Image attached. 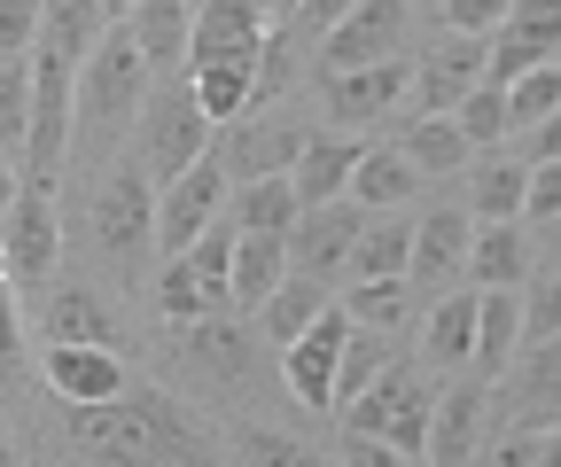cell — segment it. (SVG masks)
<instances>
[{"label": "cell", "instance_id": "e575fe53", "mask_svg": "<svg viewBox=\"0 0 561 467\" xmlns=\"http://www.w3.org/2000/svg\"><path fill=\"white\" fill-rule=\"evenodd\" d=\"M102 32H110V24H102L94 0H39V39H32V47H47V55H62V62H87Z\"/></svg>", "mask_w": 561, "mask_h": 467}, {"label": "cell", "instance_id": "d590c367", "mask_svg": "<svg viewBox=\"0 0 561 467\" xmlns=\"http://www.w3.org/2000/svg\"><path fill=\"white\" fill-rule=\"evenodd\" d=\"M398 156L421 172V179H445V172H468V141L453 132V117H413L398 132Z\"/></svg>", "mask_w": 561, "mask_h": 467}, {"label": "cell", "instance_id": "603a6c76", "mask_svg": "<svg viewBox=\"0 0 561 467\" xmlns=\"http://www.w3.org/2000/svg\"><path fill=\"white\" fill-rule=\"evenodd\" d=\"M359 132H305V156L289 164V187H297V211H312V203H335L343 195V179H351V164H359Z\"/></svg>", "mask_w": 561, "mask_h": 467}, {"label": "cell", "instance_id": "ac0fdd59", "mask_svg": "<svg viewBox=\"0 0 561 467\" xmlns=\"http://www.w3.org/2000/svg\"><path fill=\"white\" fill-rule=\"evenodd\" d=\"M413 102H421V117H453V102L468 94V86H483V39H460V32H445L430 55L413 62Z\"/></svg>", "mask_w": 561, "mask_h": 467}, {"label": "cell", "instance_id": "484cf974", "mask_svg": "<svg viewBox=\"0 0 561 467\" xmlns=\"http://www.w3.org/2000/svg\"><path fill=\"white\" fill-rule=\"evenodd\" d=\"M343 195H351V211H398V203H413L421 195V172L398 156V149H359V164H351V179H343Z\"/></svg>", "mask_w": 561, "mask_h": 467}, {"label": "cell", "instance_id": "8fae6325", "mask_svg": "<svg viewBox=\"0 0 561 467\" xmlns=\"http://www.w3.org/2000/svg\"><path fill=\"white\" fill-rule=\"evenodd\" d=\"M413 32V9L405 0H359L351 16L328 24V47H320V79L328 71H367V62H390Z\"/></svg>", "mask_w": 561, "mask_h": 467}, {"label": "cell", "instance_id": "2e32d148", "mask_svg": "<svg viewBox=\"0 0 561 467\" xmlns=\"http://www.w3.org/2000/svg\"><path fill=\"white\" fill-rule=\"evenodd\" d=\"M491 397L507 406V429H553V397H561V343H523L507 374L491 382Z\"/></svg>", "mask_w": 561, "mask_h": 467}, {"label": "cell", "instance_id": "d6986e66", "mask_svg": "<svg viewBox=\"0 0 561 467\" xmlns=\"http://www.w3.org/2000/svg\"><path fill=\"white\" fill-rule=\"evenodd\" d=\"M39 382L62 397V406H102V397H117V389H125V359H117V351H102V343H47Z\"/></svg>", "mask_w": 561, "mask_h": 467}, {"label": "cell", "instance_id": "836d02e7", "mask_svg": "<svg viewBox=\"0 0 561 467\" xmlns=\"http://www.w3.org/2000/svg\"><path fill=\"white\" fill-rule=\"evenodd\" d=\"M328 304H335V296H328L320 281H305V273H280V289L257 304V336H265V343H289V336H305V327H312Z\"/></svg>", "mask_w": 561, "mask_h": 467}, {"label": "cell", "instance_id": "f1b7e54d", "mask_svg": "<svg viewBox=\"0 0 561 467\" xmlns=\"http://www.w3.org/2000/svg\"><path fill=\"white\" fill-rule=\"evenodd\" d=\"M343 304V319L351 327H375V336H398V327L421 312V304H430V296H421L405 273H382V281H351V296H335Z\"/></svg>", "mask_w": 561, "mask_h": 467}, {"label": "cell", "instance_id": "f5cc1de1", "mask_svg": "<svg viewBox=\"0 0 561 467\" xmlns=\"http://www.w3.org/2000/svg\"><path fill=\"white\" fill-rule=\"evenodd\" d=\"M0 467H24V459H16V444H9V436H0Z\"/></svg>", "mask_w": 561, "mask_h": 467}, {"label": "cell", "instance_id": "ee69618b", "mask_svg": "<svg viewBox=\"0 0 561 467\" xmlns=\"http://www.w3.org/2000/svg\"><path fill=\"white\" fill-rule=\"evenodd\" d=\"M437 24H445V32H460V39H491V32L507 24V0H445Z\"/></svg>", "mask_w": 561, "mask_h": 467}, {"label": "cell", "instance_id": "8992f818", "mask_svg": "<svg viewBox=\"0 0 561 467\" xmlns=\"http://www.w3.org/2000/svg\"><path fill=\"white\" fill-rule=\"evenodd\" d=\"M0 257H9V289H47L55 265H62V211H55V187L24 179L16 203L0 211Z\"/></svg>", "mask_w": 561, "mask_h": 467}, {"label": "cell", "instance_id": "4fadbf2b", "mask_svg": "<svg viewBox=\"0 0 561 467\" xmlns=\"http://www.w3.org/2000/svg\"><path fill=\"white\" fill-rule=\"evenodd\" d=\"M359 219L367 211H351V203H312V211H297V226L280 234V257H289V273H305V281H335V273H351V234H359Z\"/></svg>", "mask_w": 561, "mask_h": 467}, {"label": "cell", "instance_id": "8d00e7d4", "mask_svg": "<svg viewBox=\"0 0 561 467\" xmlns=\"http://www.w3.org/2000/svg\"><path fill=\"white\" fill-rule=\"evenodd\" d=\"M405 249H413V219H359V234H351V281L405 273Z\"/></svg>", "mask_w": 561, "mask_h": 467}, {"label": "cell", "instance_id": "11a10c76", "mask_svg": "<svg viewBox=\"0 0 561 467\" xmlns=\"http://www.w3.org/2000/svg\"><path fill=\"white\" fill-rule=\"evenodd\" d=\"M0 289H9V257H0Z\"/></svg>", "mask_w": 561, "mask_h": 467}, {"label": "cell", "instance_id": "816d5d0a", "mask_svg": "<svg viewBox=\"0 0 561 467\" xmlns=\"http://www.w3.org/2000/svg\"><path fill=\"white\" fill-rule=\"evenodd\" d=\"M94 9H102V24H125V16H133V0H94Z\"/></svg>", "mask_w": 561, "mask_h": 467}, {"label": "cell", "instance_id": "7dc6e473", "mask_svg": "<svg viewBox=\"0 0 561 467\" xmlns=\"http://www.w3.org/2000/svg\"><path fill=\"white\" fill-rule=\"evenodd\" d=\"M39 39V0H0V55H32Z\"/></svg>", "mask_w": 561, "mask_h": 467}, {"label": "cell", "instance_id": "30bf717a", "mask_svg": "<svg viewBox=\"0 0 561 467\" xmlns=\"http://www.w3.org/2000/svg\"><path fill=\"white\" fill-rule=\"evenodd\" d=\"M210 149H219V164H227V187L280 179L305 156V117H234L227 132H210Z\"/></svg>", "mask_w": 561, "mask_h": 467}, {"label": "cell", "instance_id": "681fc988", "mask_svg": "<svg viewBox=\"0 0 561 467\" xmlns=\"http://www.w3.org/2000/svg\"><path fill=\"white\" fill-rule=\"evenodd\" d=\"M507 24H561V0H507Z\"/></svg>", "mask_w": 561, "mask_h": 467}, {"label": "cell", "instance_id": "1f68e13d", "mask_svg": "<svg viewBox=\"0 0 561 467\" xmlns=\"http://www.w3.org/2000/svg\"><path fill=\"white\" fill-rule=\"evenodd\" d=\"M523 179H530V164H515V156H468V219L476 226H491V219H515L523 211Z\"/></svg>", "mask_w": 561, "mask_h": 467}, {"label": "cell", "instance_id": "cb8c5ba5", "mask_svg": "<svg viewBox=\"0 0 561 467\" xmlns=\"http://www.w3.org/2000/svg\"><path fill=\"white\" fill-rule=\"evenodd\" d=\"M468 343H476V289H445L430 304V319H421V366H430V374H460Z\"/></svg>", "mask_w": 561, "mask_h": 467}, {"label": "cell", "instance_id": "ffe728a7", "mask_svg": "<svg viewBox=\"0 0 561 467\" xmlns=\"http://www.w3.org/2000/svg\"><path fill=\"white\" fill-rule=\"evenodd\" d=\"M187 24H195V0H133V47L149 62V79H180L187 71Z\"/></svg>", "mask_w": 561, "mask_h": 467}, {"label": "cell", "instance_id": "7bdbcfd3", "mask_svg": "<svg viewBox=\"0 0 561 467\" xmlns=\"http://www.w3.org/2000/svg\"><path fill=\"white\" fill-rule=\"evenodd\" d=\"M561 436L553 429H500V436H483L468 467H538V452H553Z\"/></svg>", "mask_w": 561, "mask_h": 467}, {"label": "cell", "instance_id": "e0dca14e", "mask_svg": "<svg viewBox=\"0 0 561 467\" xmlns=\"http://www.w3.org/2000/svg\"><path fill=\"white\" fill-rule=\"evenodd\" d=\"M468 211L460 203H437L430 219H413V249H405V281L421 296H445L460 281V257H468Z\"/></svg>", "mask_w": 561, "mask_h": 467}, {"label": "cell", "instance_id": "7c38bea8", "mask_svg": "<svg viewBox=\"0 0 561 467\" xmlns=\"http://www.w3.org/2000/svg\"><path fill=\"white\" fill-rule=\"evenodd\" d=\"M343 336H351V319H343V304H328L305 336L280 343V382H289V397L305 413H335V351H343Z\"/></svg>", "mask_w": 561, "mask_h": 467}, {"label": "cell", "instance_id": "f907efd6", "mask_svg": "<svg viewBox=\"0 0 561 467\" xmlns=\"http://www.w3.org/2000/svg\"><path fill=\"white\" fill-rule=\"evenodd\" d=\"M16 187H24V164H16L9 149H0V211H9V203H16Z\"/></svg>", "mask_w": 561, "mask_h": 467}, {"label": "cell", "instance_id": "277c9868", "mask_svg": "<svg viewBox=\"0 0 561 467\" xmlns=\"http://www.w3.org/2000/svg\"><path fill=\"white\" fill-rule=\"evenodd\" d=\"M227 257H234V226H227V211H219L180 257H164V273H157V289H149L157 319H164V327H187V319L227 312Z\"/></svg>", "mask_w": 561, "mask_h": 467}, {"label": "cell", "instance_id": "6da1fadb", "mask_svg": "<svg viewBox=\"0 0 561 467\" xmlns=\"http://www.w3.org/2000/svg\"><path fill=\"white\" fill-rule=\"evenodd\" d=\"M70 444L87 467H219L210 436L180 413L172 389H117L102 406H70Z\"/></svg>", "mask_w": 561, "mask_h": 467}, {"label": "cell", "instance_id": "ab89813d", "mask_svg": "<svg viewBox=\"0 0 561 467\" xmlns=\"http://www.w3.org/2000/svg\"><path fill=\"white\" fill-rule=\"evenodd\" d=\"M390 359H398V343H390V336H375V327H351L343 351H335V406H351V397H359Z\"/></svg>", "mask_w": 561, "mask_h": 467}, {"label": "cell", "instance_id": "ba28073f", "mask_svg": "<svg viewBox=\"0 0 561 467\" xmlns=\"http://www.w3.org/2000/svg\"><path fill=\"white\" fill-rule=\"evenodd\" d=\"M219 211H227V164H219V149H203L180 179L157 187V257H180Z\"/></svg>", "mask_w": 561, "mask_h": 467}, {"label": "cell", "instance_id": "74e56055", "mask_svg": "<svg viewBox=\"0 0 561 467\" xmlns=\"http://www.w3.org/2000/svg\"><path fill=\"white\" fill-rule=\"evenodd\" d=\"M234 467H335L320 444L289 436V429H265V421H242L234 429Z\"/></svg>", "mask_w": 561, "mask_h": 467}, {"label": "cell", "instance_id": "3957f363", "mask_svg": "<svg viewBox=\"0 0 561 467\" xmlns=\"http://www.w3.org/2000/svg\"><path fill=\"white\" fill-rule=\"evenodd\" d=\"M437 382H445V374H430L421 359H390V366H382L359 397H351V406H343V429H359V436H375V444H390V452L421 459V444H430Z\"/></svg>", "mask_w": 561, "mask_h": 467}, {"label": "cell", "instance_id": "4316f807", "mask_svg": "<svg viewBox=\"0 0 561 467\" xmlns=\"http://www.w3.org/2000/svg\"><path fill=\"white\" fill-rule=\"evenodd\" d=\"M280 273H289V257H280V234H234V257H227V312H257Z\"/></svg>", "mask_w": 561, "mask_h": 467}, {"label": "cell", "instance_id": "60d3db41", "mask_svg": "<svg viewBox=\"0 0 561 467\" xmlns=\"http://www.w3.org/2000/svg\"><path fill=\"white\" fill-rule=\"evenodd\" d=\"M500 94H507V132L553 125V109H561V62H538V71H523V79L500 86Z\"/></svg>", "mask_w": 561, "mask_h": 467}, {"label": "cell", "instance_id": "bcb514c9", "mask_svg": "<svg viewBox=\"0 0 561 467\" xmlns=\"http://www.w3.org/2000/svg\"><path fill=\"white\" fill-rule=\"evenodd\" d=\"M351 9H359V0H297V9L280 16L273 32H280V39H305V32H328V24H335V16H351Z\"/></svg>", "mask_w": 561, "mask_h": 467}, {"label": "cell", "instance_id": "4dcf8cb0", "mask_svg": "<svg viewBox=\"0 0 561 467\" xmlns=\"http://www.w3.org/2000/svg\"><path fill=\"white\" fill-rule=\"evenodd\" d=\"M227 226H234V234H289V226H297V187H289V172H280V179H242V187H227Z\"/></svg>", "mask_w": 561, "mask_h": 467}, {"label": "cell", "instance_id": "83f0119b", "mask_svg": "<svg viewBox=\"0 0 561 467\" xmlns=\"http://www.w3.org/2000/svg\"><path fill=\"white\" fill-rule=\"evenodd\" d=\"M515 351H523V327H515V289H476V343H468V366H476L483 382H500Z\"/></svg>", "mask_w": 561, "mask_h": 467}, {"label": "cell", "instance_id": "5bb4252c", "mask_svg": "<svg viewBox=\"0 0 561 467\" xmlns=\"http://www.w3.org/2000/svg\"><path fill=\"white\" fill-rule=\"evenodd\" d=\"M405 79L413 62L390 55V62H367V71H328L320 79V109H328V132H351V125H375L405 102Z\"/></svg>", "mask_w": 561, "mask_h": 467}, {"label": "cell", "instance_id": "c3c4849f", "mask_svg": "<svg viewBox=\"0 0 561 467\" xmlns=\"http://www.w3.org/2000/svg\"><path fill=\"white\" fill-rule=\"evenodd\" d=\"M335 467H421V459H405V452H390V444H375V436H359V429H343Z\"/></svg>", "mask_w": 561, "mask_h": 467}, {"label": "cell", "instance_id": "d4e9b609", "mask_svg": "<svg viewBox=\"0 0 561 467\" xmlns=\"http://www.w3.org/2000/svg\"><path fill=\"white\" fill-rule=\"evenodd\" d=\"M538 62H561V24H500L483 39V86H515Z\"/></svg>", "mask_w": 561, "mask_h": 467}, {"label": "cell", "instance_id": "52a82bcc", "mask_svg": "<svg viewBox=\"0 0 561 467\" xmlns=\"http://www.w3.org/2000/svg\"><path fill=\"white\" fill-rule=\"evenodd\" d=\"M94 242L117 273H133L140 257L157 249V187L140 164H117L102 187H94Z\"/></svg>", "mask_w": 561, "mask_h": 467}, {"label": "cell", "instance_id": "f35d334b", "mask_svg": "<svg viewBox=\"0 0 561 467\" xmlns=\"http://www.w3.org/2000/svg\"><path fill=\"white\" fill-rule=\"evenodd\" d=\"M453 132L468 141V156H491V149L507 141V94L500 86H468L453 102Z\"/></svg>", "mask_w": 561, "mask_h": 467}, {"label": "cell", "instance_id": "9a60e30c", "mask_svg": "<svg viewBox=\"0 0 561 467\" xmlns=\"http://www.w3.org/2000/svg\"><path fill=\"white\" fill-rule=\"evenodd\" d=\"M257 47H265V9H257V0H195L187 71H203V62H257Z\"/></svg>", "mask_w": 561, "mask_h": 467}, {"label": "cell", "instance_id": "7a4b0ae2", "mask_svg": "<svg viewBox=\"0 0 561 467\" xmlns=\"http://www.w3.org/2000/svg\"><path fill=\"white\" fill-rule=\"evenodd\" d=\"M140 102H149V62H140L125 24H110L94 39V55L79 62V79H70V149L110 156L117 132L140 117Z\"/></svg>", "mask_w": 561, "mask_h": 467}, {"label": "cell", "instance_id": "db71d44e", "mask_svg": "<svg viewBox=\"0 0 561 467\" xmlns=\"http://www.w3.org/2000/svg\"><path fill=\"white\" fill-rule=\"evenodd\" d=\"M405 9H430V16H437V9H445V0H405Z\"/></svg>", "mask_w": 561, "mask_h": 467}, {"label": "cell", "instance_id": "7402d4cb", "mask_svg": "<svg viewBox=\"0 0 561 467\" xmlns=\"http://www.w3.org/2000/svg\"><path fill=\"white\" fill-rule=\"evenodd\" d=\"M39 343H102L117 351V319L94 289H39Z\"/></svg>", "mask_w": 561, "mask_h": 467}, {"label": "cell", "instance_id": "5b68a950", "mask_svg": "<svg viewBox=\"0 0 561 467\" xmlns=\"http://www.w3.org/2000/svg\"><path fill=\"white\" fill-rule=\"evenodd\" d=\"M210 132H219V125L195 109L187 79H164L149 102H140V117H133V149H140V172H149V187L180 179V172L210 149Z\"/></svg>", "mask_w": 561, "mask_h": 467}, {"label": "cell", "instance_id": "f6af8a7d", "mask_svg": "<svg viewBox=\"0 0 561 467\" xmlns=\"http://www.w3.org/2000/svg\"><path fill=\"white\" fill-rule=\"evenodd\" d=\"M24 343H32L24 304H16V289H0V389H9V382L24 374Z\"/></svg>", "mask_w": 561, "mask_h": 467}, {"label": "cell", "instance_id": "b9f144b4", "mask_svg": "<svg viewBox=\"0 0 561 467\" xmlns=\"http://www.w3.org/2000/svg\"><path fill=\"white\" fill-rule=\"evenodd\" d=\"M24 125H32V62L0 55V149L24 164Z\"/></svg>", "mask_w": 561, "mask_h": 467}, {"label": "cell", "instance_id": "44dd1931", "mask_svg": "<svg viewBox=\"0 0 561 467\" xmlns=\"http://www.w3.org/2000/svg\"><path fill=\"white\" fill-rule=\"evenodd\" d=\"M530 249H538V234H530L523 219L468 226V257H460V273H468L476 289H515V281L530 273Z\"/></svg>", "mask_w": 561, "mask_h": 467}, {"label": "cell", "instance_id": "9c48e42d", "mask_svg": "<svg viewBox=\"0 0 561 467\" xmlns=\"http://www.w3.org/2000/svg\"><path fill=\"white\" fill-rule=\"evenodd\" d=\"M483 436H491V382H483V374H453V382H437L421 467H468Z\"/></svg>", "mask_w": 561, "mask_h": 467}, {"label": "cell", "instance_id": "d6a6232c", "mask_svg": "<svg viewBox=\"0 0 561 467\" xmlns=\"http://www.w3.org/2000/svg\"><path fill=\"white\" fill-rule=\"evenodd\" d=\"M187 94L210 125H234L257 102V62H203V71H187Z\"/></svg>", "mask_w": 561, "mask_h": 467}, {"label": "cell", "instance_id": "f546056e", "mask_svg": "<svg viewBox=\"0 0 561 467\" xmlns=\"http://www.w3.org/2000/svg\"><path fill=\"white\" fill-rule=\"evenodd\" d=\"M172 336L187 343V359H195L203 374H219V382L250 374V327H242V319H227V312H210V319H187V327H172Z\"/></svg>", "mask_w": 561, "mask_h": 467}]
</instances>
